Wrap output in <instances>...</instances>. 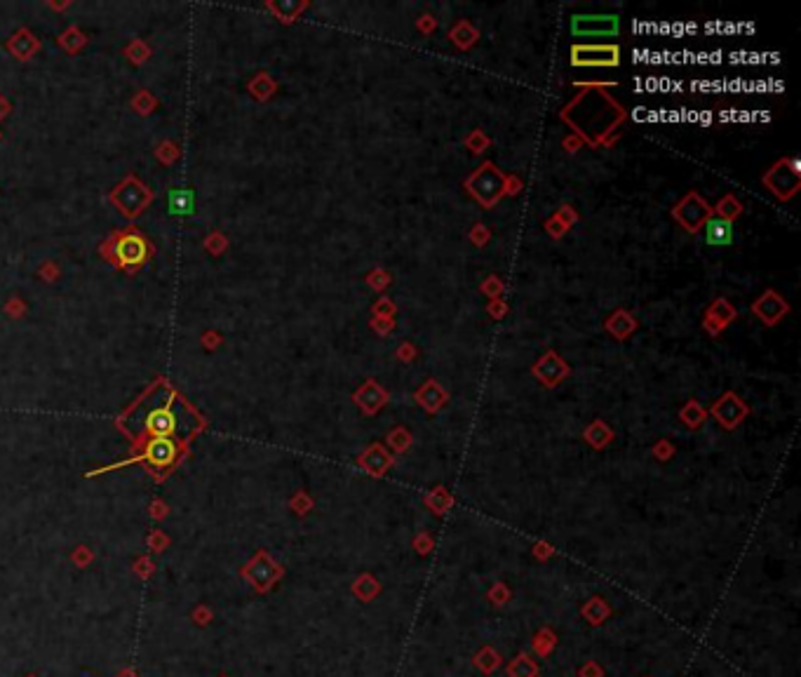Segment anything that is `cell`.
<instances>
[{
    "instance_id": "obj_3",
    "label": "cell",
    "mask_w": 801,
    "mask_h": 677,
    "mask_svg": "<svg viewBox=\"0 0 801 677\" xmlns=\"http://www.w3.org/2000/svg\"><path fill=\"white\" fill-rule=\"evenodd\" d=\"M146 428L148 433H153L156 438H167V435L177 433L179 428V417L174 414L170 407H163V410H153L146 419Z\"/></svg>"
},
{
    "instance_id": "obj_1",
    "label": "cell",
    "mask_w": 801,
    "mask_h": 677,
    "mask_svg": "<svg viewBox=\"0 0 801 677\" xmlns=\"http://www.w3.org/2000/svg\"><path fill=\"white\" fill-rule=\"evenodd\" d=\"M571 31L578 36H614L618 31L616 17H574Z\"/></svg>"
},
{
    "instance_id": "obj_5",
    "label": "cell",
    "mask_w": 801,
    "mask_h": 677,
    "mask_svg": "<svg viewBox=\"0 0 801 677\" xmlns=\"http://www.w3.org/2000/svg\"><path fill=\"white\" fill-rule=\"evenodd\" d=\"M574 64H618V50L616 48H576L574 50Z\"/></svg>"
},
{
    "instance_id": "obj_2",
    "label": "cell",
    "mask_w": 801,
    "mask_h": 677,
    "mask_svg": "<svg viewBox=\"0 0 801 677\" xmlns=\"http://www.w3.org/2000/svg\"><path fill=\"white\" fill-rule=\"evenodd\" d=\"M144 457L148 459V464L158 466V468H167L174 464L177 459V445L170 438H153L148 442Z\"/></svg>"
},
{
    "instance_id": "obj_4",
    "label": "cell",
    "mask_w": 801,
    "mask_h": 677,
    "mask_svg": "<svg viewBox=\"0 0 801 677\" xmlns=\"http://www.w3.org/2000/svg\"><path fill=\"white\" fill-rule=\"evenodd\" d=\"M116 254H118L120 264H125V266H139L141 261L146 259L148 250H146L144 238H139V236H125V238L118 243Z\"/></svg>"
},
{
    "instance_id": "obj_7",
    "label": "cell",
    "mask_w": 801,
    "mask_h": 677,
    "mask_svg": "<svg viewBox=\"0 0 801 677\" xmlns=\"http://www.w3.org/2000/svg\"><path fill=\"white\" fill-rule=\"evenodd\" d=\"M170 212L179 217H188L195 212V196L188 189H174L170 193Z\"/></svg>"
},
{
    "instance_id": "obj_6",
    "label": "cell",
    "mask_w": 801,
    "mask_h": 677,
    "mask_svg": "<svg viewBox=\"0 0 801 677\" xmlns=\"http://www.w3.org/2000/svg\"><path fill=\"white\" fill-rule=\"evenodd\" d=\"M705 240L712 247H726L733 243V226L726 219H712L705 224Z\"/></svg>"
}]
</instances>
